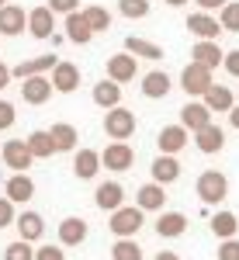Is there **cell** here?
<instances>
[{"instance_id":"1","label":"cell","mask_w":239,"mask_h":260,"mask_svg":"<svg viewBox=\"0 0 239 260\" xmlns=\"http://www.w3.org/2000/svg\"><path fill=\"white\" fill-rule=\"evenodd\" d=\"M180 87H184V94H191V98H204V94L215 87V77H212L208 66L187 62V66L180 70Z\"/></svg>"},{"instance_id":"2","label":"cell","mask_w":239,"mask_h":260,"mask_svg":"<svg viewBox=\"0 0 239 260\" xmlns=\"http://www.w3.org/2000/svg\"><path fill=\"white\" fill-rule=\"evenodd\" d=\"M194 191H198V198L204 205H222V201L229 198V177L219 174V170H204L194 184Z\"/></svg>"},{"instance_id":"3","label":"cell","mask_w":239,"mask_h":260,"mask_svg":"<svg viewBox=\"0 0 239 260\" xmlns=\"http://www.w3.org/2000/svg\"><path fill=\"white\" fill-rule=\"evenodd\" d=\"M108 225H111V233H115L118 240H132L142 225H146V212H142L139 205H135V208L125 205L118 212H111V222H108Z\"/></svg>"},{"instance_id":"4","label":"cell","mask_w":239,"mask_h":260,"mask_svg":"<svg viewBox=\"0 0 239 260\" xmlns=\"http://www.w3.org/2000/svg\"><path fill=\"white\" fill-rule=\"evenodd\" d=\"M104 132H108V139H115V142L132 139L135 136V115L128 108H111L104 115Z\"/></svg>"},{"instance_id":"5","label":"cell","mask_w":239,"mask_h":260,"mask_svg":"<svg viewBox=\"0 0 239 260\" xmlns=\"http://www.w3.org/2000/svg\"><path fill=\"white\" fill-rule=\"evenodd\" d=\"M187 31H191L198 42H219V35L225 31V28H222V21L215 18V14L194 11V14H187Z\"/></svg>"},{"instance_id":"6","label":"cell","mask_w":239,"mask_h":260,"mask_svg":"<svg viewBox=\"0 0 239 260\" xmlns=\"http://www.w3.org/2000/svg\"><path fill=\"white\" fill-rule=\"evenodd\" d=\"M0 156H4V163H7L14 174H28V167L35 163L31 149H28V139H7L4 149H0Z\"/></svg>"},{"instance_id":"7","label":"cell","mask_w":239,"mask_h":260,"mask_svg":"<svg viewBox=\"0 0 239 260\" xmlns=\"http://www.w3.org/2000/svg\"><path fill=\"white\" fill-rule=\"evenodd\" d=\"M100 163L108 167V170H132V163H135V149L128 146V142H111V146H104V153H100Z\"/></svg>"},{"instance_id":"8","label":"cell","mask_w":239,"mask_h":260,"mask_svg":"<svg viewBox=\"0 0 239 260\" xmlns=\"http://www.w3.org/2000/svg\"><path fill=\"white\" fill-rule=\"evenodd\" d=\"M180 125H184L187 132L208 128V125H212V108H208L204 101H187V104L180 108Z\"/></svg>"},{"instance_id":"9","label":"cell","mask_w":239,"mask_h":260,"mask_svg":"<svg viewBox=\"0 0 239 260\" xmlns=\"http://www.w3.org/2000/svg\"><path fill=\"white\" fill-rule=\"evenodd\" d=\"M135 77H139V62H135L132 52H118V56H111V59H108V80L132 83Z\"/></svg>"},{"instance_id":"10","label":"cell","mask_w":239,"mask_h":260,"mask_svg":"<svg viewBox=\"0 0 239 260\" xmlns=\"http://www.w3.org/2000/svg\"><path fill=\"white\" fill-rule=\"evenodd\" d=\"M94 205H97L100 212H118V208H125V187H121L118 180H104V184H97Z\"/></svg>"},{"instance_id":"11","label":"cell","mask_w":239,"mask_h":260,"mask_svg":"<svg viewBox=\"0 0 239 260\" xmlns=\"http://www.w3.org/2000/svg\"><path fill=\"white\" fill-rule=\"evenodd\" d=\"M21 31H28V11L18 7V4L0 7V35H4V39H14Z\"/></svg>"},{"instance_id":"12","label":"cell","mask_w":239,"mask_h":260,"mask_svg":"<svg viewBox=\"0 0 239 260\" xmlns=\"http://www.w3.org/2000/svg\"><path fill=\"white\" fill-rule=\"evenodd\" d=\"M52 31H56V14H52V7H49V4L31 7V11H28V35H31V39H49Z\"/></svg>"},{"instance_id":"13","label":"cell","mask_w":239,"mask_h":260,"mask_svg":"<svg viewBox=\"0 0 239 260\" xmlns=\"http://www.w3.org/2000/svg\"><path fill=\"white\" fill-rule=\"evenodd\" d=\"M62 59H56V56H35V59H24L14 66V77L18 80H31V77H49L56 66H59Z\"/></svg>"},{"instance_id":"14","label":"cell","mask_w":239,"mask_h":260,"mask_svg":"<svg viewBox=\"0 0 239 260\" xmlns=\"http://www.w3.org/2000/svg\"><path fill=\"white\" fill-rule=\"evenodd\" d=\"M56 94V87L49 77H31V80H21V101L24 104H45V101Z\"/></svg>"},{"instance_id":"15","label":"cell","mask_w":239,"mask_h":260,"mask_svg":"<svg viewBox=\"0 0 239 260\" xmlns=\"http://www.w3.org/2000/svg\"><path fill=\"white\" fill-rule=\"evenodd\" d=\"M156 146H159V153H166V156H177L180 149L187 146V128L184 125H166V128H159V136H156Z\"/></svg>"},{"instance_id":"16","label":"cell","mask_w":239,"mask_h":260,"mask_svg":"<svg viewBox=\"0 0 239 260\" xmlns=\"http://www.w3.org/2000/svg\"><path fill=\"white\" fill-rule=\"evenodd\" d=\"M49 80L56 87V94H73L80 87V66L77 62H59V66L49 73Z\"/></svg>"},{"instance_id":"17","label":"cell","mask_w":239,"mask_h":260,"mask_svg":"<svg viewBox=\"0 0 239 260\" xmlns=\"http://www.w3.org/2000/svg\"><path fill=\"white\" fill-rule=\"evenodd\" d=\"M135 205H139L142 212H163V205H166V187L156 184V180L142 184L139 191H135Z\"/></svg>"},{"instance_id":"18","label":"cell","mask_w":239,"mask_h":260,"mask_svg":"<svg viewBox=\"0 0 239 260\" xmlns=\"http://www.w3.org/2000/svg\"><path fill=\"white\" fill-rule=\"evenodd\" d=\"M4 194L14 201V205H24V201L35 198V180L28 177V174H14V177H7V184H4Z\"/></svg>"},{"instance_id":"19","label":"cell","mask_w":239,"mask_h":260,"mask_svg":"<svg viewBox=\"0 0 239 260\" xmlns=\"http://www.w3.org/2000/svg\"><path fill=\"white\" fill-rule=\"evenodd\" d=\"M100 167H104V163H100L97 149H77V156H73V174H77L80 180H94Z\"/></svg>"},{"instance_id":"20","label":"cell","mask_w":239,"mask_h":260,"mask_svg":"<svg viewBox=\"0 0 239 260\" xmlns=\"http://www.w3.org/2000/svg\"><path fill=\"white\" fill-rule=\"evenodd\" d=\"M194 146H198L204 156H212V153H222V149H225V132H222L215 121H212L208 128L194 132Z\"/></svg>"},{"instance_id":"21","label":"cell","mask_w":239,"mask_h":260,"mask_svg":"<svg viewBox=\"0 0 239 260\" xmlns=\"http://www.w3.org/2000/svg\"><path fill=\"white\" fill-rule=\"evenodd\" d=\"M187 233V215H180V212H159L156 219V236L163 240H177Z\"/></svg>"},{"instance_id":"22","label":"cell","mask_w":239,"mask_h":260,"mask_svg":"<svg viewBox=\"0 0 239 260\" xmlns=\"http://www.w3.org/2000/svg\"><path fill=\"white\" fill-rule=\"evenodd\" d=\"M87 222L80 219V215H70V219L59 222V246H80V243L87 240Z\"/></svg>"},{"instance_id":"23","label":"cell","mask_w":239,"mask_h":260,"mask_svg":"<svg viewBox=\"0 0 239 260\" xmlns=\"http://www.w3.org/2000/svg\"><path fill=\"white\" fill-rule=\"evenodd\" d=\"M191 62H201V66L215 70V66L225 62V52H222L219 42H194V49H191Z\"/></svg>"},{"instance_id":"24","label":"cell","mask_w":239,"mask_h":260,"mask_svg":"<svg viewBox=\"0 0 239 260\" xmlns=\"http://www.w3.org/2000/svg\"><path fill=\"white\" fill-rule=\"evenodd\" d=\"M62 28H66V39L73 42V45H87V42L94 39V31H90L87 18H83V11H77V14H66V18H62Z\"/></svg>"},{"instance_id":"25","label":"cell","mask_w":239,"mask_h":260,"mask_svg":"<svg viewBox=\"0 0 239 260\" xmlns=\"http://www.w3.org/2000/svg\"><path fill=\"white\" fill-rule=\"evenodd\" d=\"M94 104L97 108H104V111H111V108H121V83H115V80H100V83H94Z\"/></svg>"},{"instance_id":"26","label":"cell","mask_w":239,"mask_h":260,"mask_svg":"<svg viewBox=\"0 0 239 260\" xmlns=\"http://www.w3.org/2000/svg\"><path fill=\"white\" fill-rule=\"evenodd\" d=\"M149 170H153V180L166 187V184H174V180L180 177V160H177V156H166V153H159L156 160H153V167H149Z\"/></svg>"},{"instance_id":"27","label":"cell","mask_w":239,"mask_h":260,"mask_svg":"<svg viewBox=\"0 0 239 260\" xmlns=\"http://www.w3.org/2000/svg\"><path fill=\"white\" fill-rule=\"evenodd\" d=\"M14 225H18V240H28V243L42 240V233H45V222H42L39 212H21Z\"/></svg>"},{"instance_id":"28","label":"cell","mask_w":239,"mask_h":260,"mask_svg":"<svg viewBox=\"0 0 239 260\" xmlns=\"http://www.w3.org/2000/svg\"><path fill=\"white\" fill-rule=\"evenodd\" d=\"M170 87H174V80H170V73H163V70H153V73H146L142 77V94L146 98H166L170 94Z\"/></svg>"},{"instance_id":"29","label":"cell","mask_w":239,"mask_h":260,"mask_svg":"<svg viewBox=\"0 0 239 260\" xmlns=\"http://www.w3.org/2000/svg\"><path fill=\"white\" fill-rule=\"evenodd\" d=\"M28 149H31L35 160H49V156L59 153V149H56V139H52V132H45V128H39V132L28 136Z\"/></svg>"},{"instance_id":"30","label":"cell","mask_w":239,"mask_h":260,"mask_svg":"<svg viewBox=\"0 0 239 260\" xmlns=\"http://www.w3.org/2000/svg\"><path fill=\"white\" fill-rule=\"evenodd\" d=\"M125 52H132L135 59H163V45H156L149 39H135V35L125 39Z\"/></svg>"},{"instance_id":"31","label":"cell","mask_w":239,"mask_h":260,"mask_svg":"<svg viewBox=\"0 0 239 260\" xmlns=\"http://www.w3.org/2000/svg\"><path fill=\"white\" fill-rule=\"evenodd\" d=\"M201 101H204L212 111H225V115L236 108V98H232V90H229L225 83H215V87H212V90H208V94H204Z\"/></svg>"},{"instance_id":"32","label":"cell","mask_w":239,"mask_h":260,"mask_svg":"<svg viewBox=\"0 0 239 260\" xmlns=\"http://www.w3.org/2000/svg\"><path fill=\"white\" fill-rule=\"evenodd\" d=\"M208 225H212L215 240H236V233H239V219L232 215V212H215Z\"/></svg>"},{"instance_id":"33","label":"cell","mask_w":239,"mask_h":260,"mask_svg":"<svg viewBox=\"0 0 239 260\" xmlns=\"http://www.w3.org/2000/svg\"><path fill=\"white\" fill-rule=\"evenodd\" d=\"M49 132H52V139H56V149H59V153H77V128H73L70 121H56Z\"/></svg>"},{"instance_id":"34","label":"cell","mask_w":239,"mask_h":260,"mask_svg":"<svg viewBox=\"0 0 239 260\" xmlns=\"http://www.w3.org/2000/svg\"><path fill=\"white\" fill-rule=\"evenodd\" d=\"M83 18H87V24H90V31L97 35V31H108L111 28V11L108 7H83Z\"/></svg>"},{"instance_id":"35","label":"cell","mask_w":239,"mask_h":260,"mask_svg":"<svg viewBox=\"0 0 239 260\" xmlns=\"http://www.w3.org/2000/svg\"><path fill=\"white\" fill-rule=\"evenodd\" d=\"M111 260H142V246L135 240H118L111 246Z\"/></svg>"},{"instance_id":"36","label":"cell","mask_w":239,"mask_h":260,"mask_svg":"<svg viewBox=\"0 0 239 260\" xmlns=\"http://www.w3.org/2000/svg\"><path fill=\"white\" fill-rule=\"evenodd\" d=\"M118 11L128 21H139V18L149 14V0H118Z\"/></svg>"},{"instance_id":"37","label":"cell","mask_w":239,"mask_h":260,"mask_svg":"<svg viewBox=\"0 0 239 260\" xmlns=\"http://www.w3.org/2000/svg\"><path fill=\"white\" fill-rule=\"evenodd\" d=\"M4 260H35V246L28 240H14L4 250Z\"/></svg>"},{"instance_id":"38","label":"cell","mask_w":239,"mask_h":260,"mask_svg":"<svg viewBox=\"0 0 239 260\" xmlns=\"http://www.w3.org/2000/svg\"><path fill=\"white\" fill-rule=\"evenodd\" d=\"M219 21L225 31H239V0H229L225 7L219 11Z\"/></svg>"},{"instance_id":"39","label":"cell","mask_w":239,"mask_h":260,"mask_svg":"<svg viewBox=\"0 0 239 260\" xmlns=\"http://www.w3.org/2000/svg\"><path fill=\"white\" fill-rule=\"evenodd\" d=\"M219 260H239V240H222L219 250H215Z\"/></svg>"},{"instance_id":"40","label":"cell","mask_w":239,"mask_h":260,"mask_svg":"<svg viewBox=\"0 0 239 260\" xmlns=\"http://www.w3.org/2000/svg\"><path fill=\"white\" fill-rule=\"evenodd\" d=\"M18 215H14V201L11 198H0V229H7V225H14Z\"/></svg>"},{"instance_id":"41","label":"cell","mask_w":239,"mask_h":260,"mask_svg":"<svg viewBox=\"0 0 239 260\" xmlns=\"http://www.w3.org/2000/svg\"><path fill=\"white\" fill-rule=\"evenodd\" d=\"M49 7H52V14H77L80 11V0H49Z\"/></svg>"},{"instance_id":"42","label":"cell","mask_w":239,"mask_h":260,"mask_svg":"<svg viewBox=\"0 0 239 260\" xmlns=\"http://www.w3.org/2000/svg\"><path fill=\"white\" fill-rule=\"evenodd\" d=\"M14 118H18V115H14V104H11V101H0V132H7V128L14 125Z\"/></svg>"},{"instance_id":"43","label":"cell","mask_w":239,"mask_h":260,"mask_svg":"<svg viewBox=\"0 0 239 260\" xmlns=\"http://www.w3.org/2000/svg\"><path fill=\"white\" fill-rule=\"evenodd\" d=\"M35 260H66V253H62V246H39Z\"/></svg>"},{"instance_id":"44","label":"cell","mask_w":239,"mask_h":260,"mask_svg":"<svg viewBox=\"0 0 239 260\" xmlns=\"http://www.w3.org/2000/svg\"><path fill=\"white\" fill-rule=\"evenodd\" d=\"M222 66H225V73H229V77H236V80H239V49L225 52V62H222Z\"/></svg>"},{"instance_id":"45","label":"cell","mask_w":239,"mask_h":260,"mask_svg":"<svg viewBox=\"0 0 239 260\" xmlns=\"http://www.w3.org/2000/svg\"><path fill=\"white\" fill-rule=\"evenodd\" d=\"M198 4V11H204V14H212V11H222L229 0H194Z\"/></svg>"},{"instance_id":"46","label":"cell","mask_w":239,"mask_h":260,"mask_svg":"<svg viewBox=\"0 0 239 260\" xmlns=\"http://www.w3.org/2000/svg\"><path fill=\"white\" fill-rule=\"evenodd\" d=\"M11 77H14V70H11L7 62H0V90H4V87H11Z\"/></svg>"},{"instance_id":"47","label":"cell","mask_w":239,"mask_h":260,"mask_svg":"<svg viewBox=\"0 0 239 260\" xmlns=\"http://www.w3.org/2000/svg\"><path fill=\"white\" fill-rule=\"evenodd\" d=\"M156 260H180V257L174 253V250H159V253H156Z\"/></svg>"},{"instance_id":"48","label":"cell","mask_w":239,"mask_h":260,"mask_svg":"<svg viewBox=\"0 0 239 260\" xmlns=\"http://www.w3.org/2000/svg\"><path fill=\"white\" fill-rule=\"evenodd\" d=\"M229 125H232V128H239V104L229 111Z\"/></svg>"},{"instance_id":"49","label":"cell","mask_w":239,"mask_h":260,"mask_svg":"<svg viewBox=\"0 0 239 260\" xmlns=\"http://www.w3.org/2000/svg\"><path fill=\"white\" fill-rule=\"evenodd\" d=\"M166 4H170V7H184L187 0H166Z\"/></svg>"},{"instance_id":"50","label":"cell","mask_w":239,"mask_h":260,"mask_svg":"<svg viewBox=\"0 0 239 260\" xmlns=\"http://www.w3.org/2000/svg\"><path fill=\"white\" fill-rule=\"evenodd\" d=\"M0 7H7V0H0Z\"/></svg>"},{"instance_id":"51","label":"cell","mask_w":239,"mask_h":260,"mask_svg":"<svg viewBox=\"0 0 239 260\" xmlns=\"http://www.w3.org/2000/svg\"><path fill=\"white\" fill-rule=\"evenodd\" d=\"M0 184H7V180H4V174H0Z\"/></svg>"}]
</instances>
